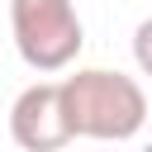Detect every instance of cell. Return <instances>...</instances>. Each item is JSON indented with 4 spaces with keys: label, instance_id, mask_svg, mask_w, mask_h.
<instances>
[{
    "label": "cell",
    "instance_id": "obj_4",
    "mask_svg": "<svg viewBox=\"0 0 152 152\" xmlns=\"http://www.w3.org/2000/svg\"><path fill=\"white\" fill-rule=\"evenodd\" d=\"M133 62H138V71L152 81V19H142V24L133 28Z\"/></svg>",
    "mask_w": 152,
    "mask_h": 152
},
{
    "label": "cell",
    "instance_id": "obj_2",
    "mask_svg": "<svg viewBox=\"0 0 152 152\" xmlns=\"http://www.w3.org/2000/svg\"><path fill=\"white\" fill-rule=\"evenodd\" d=\"M10 33L24 66L38 76L66 71L86 48V28L71 0H10Z\"/></svg>",
    "mask_w": 152,
    "mask_h": 152
},
{
    "label": "cell",
    "instance_id": "obj_5",
    "mask_svg": "<svg viewBox=\"0 0 152 152\" xmlns=\"http://www.w3.org/2000/svg\"><path fill=\"white\" fill-rule=\"evenodd\" d=\"M142 152H152V142H147V147H142Z\"/></svg>",
    "mask_w": 152,
    "mask_h": 152
},
{
    "label": "cell",
    "instance_id": "obj_1",
    "mask_svg": "<svg viewBox=\"0 0 152 152\" xmlns=\"http://www.w3.org/2000/svg\"><path fill=\"white\" fill-rule=\"evenodd\" d=\"M62 104L71 138H95V142H128L147 124V90L109 66H81L76 76L62 81Z\"/></svg>",
    "mask_w": 152,
    "mask_h": 152
},
{
    "label": "cell",
    "instance_id": "obj_3",
    "mask_svg": "<svg viewBox=\"0 0 152 152\" xmlns=\"http://www.w3.org/2000/svg\"><path fill=\"white\" fill-rule=\"evenodd\" d=\"M10 138L24 152H62L71 142L62 81H33V86H24L14 95V104H10Z\"/></svg>",
    "mask_w": 152,
    "mask_h": 152
}]
</instances>
